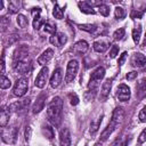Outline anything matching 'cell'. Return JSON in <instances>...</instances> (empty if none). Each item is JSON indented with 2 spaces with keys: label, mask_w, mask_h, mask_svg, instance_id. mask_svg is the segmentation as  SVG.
<instances>
[{
  "label": "cell",
  "mask_w": 146,
  "mask_h": 146,
  "mask_svg": "<svg viewBox=\"0 0 146 146\" xmlns=\"http://www.w3.org/2000/svg\"><path fill=\"white\" fill-rule=\"evenodd\" d=\"M32 16H33V27L35 30H39L42 25V19L40 17V8H34L32 10Z\"/></svg>",
  "instance_id": "obj_17"
},
{
  "label": "cell",
  "mask_w": 146,
  "mask_h": 146,
  "mask_svg": "<svg viewBox=\"0 0 146 146\" xmlns=\"http://www.w3.org/2000/svg\"><path fill=\"white\" fill-rule=\"evenodd\" d=\"M19 2L18 1H10L9 5H8V10L10 14H16L18 11V8H19Z\"/></svg>",
  "instance_id": "obj_29"
},
{
  "label": "cell",
  "mask_w": 146,
  "mask_h": 146,
  "mask_svg": "<svg viewBox=\"0 0 146 146\" xmlns=\"http://www.w3.org/2000/svg\"><path fill=\"white\" fill-rule=\"evenodd\" d=\"M59 144H60V146H70L71 145V133L67 128H63L59 131Z\"/></svg>",
  "instance_id": "obj_13"
},
{
  "label": "cell",
  "mask_w": 146,
  "mask_h": 146,
  "mask_svg": "<svg viewBox=\"0 0 146 146\" xmlns=\"http://www.w3.org/2000/svg\"><path fill=\"white\" fill-rule=\"evenodd\" d=\"M144 89H145V90H146V79H145V80H144Z\"/></svg>",
  "instance_id": "obj_46"
},
{
  "label": "cell",
  "mask_w": 146,
  "mask_h": 146,
  "mask_svg": "<svg viewBox=\"0 0 146 146\" xmlns=\"http://www.w3.org/2000/svg\"><path fill=\"white\" fill-rule=\"evenodd\" d=\"M62 80H63V72H62V68L58 67L54 71L51 78H50V86L51 88H58L62 83Z\"/></svg>",
  "instance_id": "obj_8"
},
{
  "label": "cell",
  "mask_w": 146,
  "mask_h": 146,
  "mask_svg": "<svg viewBox=\"0 0 146 146\" xmlns=\"http://www.w3.org/2000/svg\"><path fill=\"white\" fill-rule=\"evenodd\" d=\"M145 141H146V129H144L141 131V133L139 135V137H138V143L139 144H143Z\"/></svg>",
  "instance_id": "obj_40"
},
{
  "label": "cell",
  "mask_w": 146,
  "mask_h": 146,
  "mask_svg": "<svg viewBox=\"0 0 146 146\" xmlns=\"http://www.w3.org/2000/svg\"><path fill=\"white\" fill-rule=\"evenodd\" d=\"M78 5H79V8L82 13H84V14H95V10L92 9V7L90 6L89 2L82 1V2H79Z\"/></svg>",
  "instance_id": "obj_22"
},
{
  "label": "cell",
  "mask_w": 146,
  "mask_h": 146,
  "mask_svg": "<svg viewBox=\"0 0 146 146\" xmlns=\"http://www.w3.org/2000/svg\"><path fill=\"white\" fill-rule=\"evenodd\" d=\"M138 117H139L140 122H146V106H144V107L140 110Z\"/></svg>",
  "instance_id": "obj_37"
},
{
  "label": "cell",
  "mask_w": 146,
  "mask_h": 146,
  "mask_svg": "<svg viewBox=\"0 0 146 146\" xmlns=\"http://www.w3.org/2000/svg\"><path fill=\"white\" fill-rule=\"evenodd\" d=\"M52 15H54V17L57 18V19H62V18H63V16H64V10L58 6V3H55V7H54V9H52Z\"/></svg>",
  "instance_id": "obj_26"
},
{
  "label": "cell",
  "mask_w": 146,
  "mask_h": 146,
  "mask_svg": "<svg viewBox=\"0 0 146 146\" xmlns=\"http://www.w3.org/2000/svg\"><path fill=\"white\" fill-rule=\"evenodd\" d=\"M10 86H11L10 80H9L7 76L2 75V76H1V80H0V87H1V89H8Z\"/></svg>",
  "instance_id": "obj_34"
},
{
  "label": "cell",
  "mask_w": 146,
  "mask_h": 146,
  "mask_svg": "<svg viewBox=\"0 0 146 146\" xmlns=\"http://www.w3.org/2000/svg\"><path fill=\"white\" fill-rule=\"evenodd\" d=\"M42 133L48 138V139H51L54 137V130L49 125H46V127H42Z\"/></svg>",
  "instance_id": "obj_32"
},
{
  "label": "cell",
  "mask_w": 146,
  "mask_h": 146,
  "mask_svg": "<svg viewBox=\"0 0 146 146\" xmlns=\"http://www.w3.org/2000/svg\"><path fill=\"white\" fill-rule=\"evenodd\" d=\"M68 100H70L71 105H78V104H79V97H78L76 94H74V92L68 94Z\"/></svg>",
  "instance_id": "obj_36"
},
{
  "label": "cell",
  "mask_w": 146,
  "mask_h": 146,
  "mask_svg": "<svg viewBox=\"0 0 146 146\" xmlns=\"http://www.w3.org/2000/svg\"><path fill=\"white\" fill-rule=\"evenodd\" d=\"M9 23H10V19L9 18H7V17H2L1 18V27H2V31H5L7 29V26L9 25Z\"/></svg>",
  "instance_id": "obj_39"
},
{
  "label": "cell",
  "mask_w": 146,
  "mask_h": 146,
  "mask_svg": "<svg viewBox=\"0 0 146 146\" xmlns=\"http://www.w3.org/2000/svg\"><path fill=\"white\" fill-rule=\"evenodd\" d=\"M67 41V36L62 33V32H58L54 35L50 36V42L54 44V46H57V47H60V46H64Z\"/></svg>",
  "instance_id": "obj_11"
},
{
  "label": "cell",
  "mask_w": 146,
  "mask_h": 146,
  "mask_svg": "<svg viewBox=\"0 0 146 146\" xmlns=\"http://www.w3.org/2000/svg\"><path fill=\"white\" fill-rule=\"evenodd\" d=\"M78 70H79V63H78V60H75V59L70 60L68 64H67L66 74H65V81L67 83L72 82L75 79L76 73H78Z\"/></svg>",
  "instance_id": "obj_3"
},
{
  "label": "cell",
  "mask_w": 146,
  "mask_h": 146,
  "mask_svg": "<svg viewBox=\"0 0 146 146\" xmlns=\"http://www.w3.org/2000/svg\"><path fill=\"white\" fill-rule=\"evenodd\" d=\"M124 119V112L121 107H116L114 111H113V114H112V122L115 123L116 125H119Z\"/></svg>",
  "instance_id": "obj_16"
},
{
  "label": "cell",
  "mask_w": 146,
  "mask_h": 146,
  "mask_svg": "<svg viewBox=\"0 0 146 146\" xmlns=\"http://www.w3.org/2000/svg\"><path fill=\"white\" fill-rule=\"evenodd\" d=\"M15 70L19 73V74H25L29 72L30 70V64H27L26 62H16L15 64Z\"/></svg>",
  "instance_id": "obj_21"
},
{
  "label": "cell",
  "mask_w": 146,
  "mask_h": 146,
  "mask_svg": "<svg viewBox=\"0 0 146 146\" xmlns=\"http://www.w3.org/2000/svg\"><path fill=\"white\" fill-rule=\"evenodd\" d=\"M117 54H119V47L115 46V44L112 46V49H111V51H110V57H111V58H115Z\"/></svg>",
  "instance_id": "obj_38"
},
{
  "label": "cell",
  "mask_w": 146,
  "mask_h": 146,
  "mask_svg": "<svg viewBox=\"0 0 146 146\" xmlns=\"http://www.w3.org/2000/svg\"><path fill=\"white\" fill-rule=\"evenodd\" d=\"M116 127H117V125L111 121V123H108V125H107V127L104 129V131L102 132V136H100L102 141H105V140H106V139H107V138H108V137L112 135V132H113V131L116 129Z\"/></svg>",
  "instance_id": "obj_18"
},
{
  "label": "cell",
  "mask_w": 146,
  "mask_h": 146,
  "mask_svg": "<svg viewBox=\"0 0 146 146\" xmlns=\"http://www.w3.org/2000/svg\"><path fill=\"white\" fill-rule=\"evenodd\" d=\"M105 76V68L99 66L97 67L90 75V80L88 83V90L92 92H97V89L99 87V82L104 79Z\"/></svg>",
  "instance_id": "obj_2"
},
{
  "label": "cell",
  "mask_w": 146,
  "mask_h": 146,
  "mask_svg": "<svg viewBox=\"0 0 146 146\" xmlns=\"http://www.w3.org/2000/svg\"><path fill=\"white\" fill-rule=\"evenodd\" d=\"M44 31L48 33H51L54 35V34H56V25H52L50 22H48L44 24Z\"/></svg>",
  "instance_id": "obj_35"
},
{
  "label": "cell",
  "mask_w": 146,
  "mask_h": 146,
  "mask_svg": "<svg viewBox=\"0 0 146 146\" xmlns=\"http://www.w3.org/2000/svg\"><path fill=\"white\" fill-rule=\"evenodd\" d=\"M16 21H17V24H18V26H19L21 29H25V27H27V25H29L27 18H26L24 15H22V14H19V15L17 16Z\"/></svg>",
  "instance_id": "obj_27"
},
{
  "label": "cell",
  "mask_w": 146,
  "mask_h": 146,
  "mask_svg": "<svg viewBox=\"0 0 146 146\" xmlns=\"http://www.w3.org/2000/svg\"><path fill=\"white\" fill-rule=\"evenodd\" d=\"M48 76H49V70H48L47 66H43L41 68V71L39 72V74L36 75V78H35V82H34L35 87L42 89L46 86V82L48 80Z\"/></svg>",
  "instance_id": "obj_6"
},
{
  "label": "cell",
  "mask_w": 146,
  "mask_h": 146,
  "mask_svg": "<svg viewBox=\"0 0 146 146\" xmlns=\"http://www.w3.org/2000/svg\"><path fill=\"white\" fill-rule=\"evenodd\" d=\"M131 92H130V88L127 84H120L116 89V97L119 98V100L121 102H128L130 99Z\"/></svg>",
  "instance_id": "obj_7"
},
{
  "label": "cell",
  "mask_w": 146,
  "mask_h": 146,
  "mask_svg": "<svg viewBox=\"0 0 146 146\" xmlns=\"http://www.w3.org/2000/svg\"><path fill=\"white\" fill-rule=\"evenodd\" d=\"M112 88V80L107 79L105 80V82H103L102 88H100V94H99V98L102 102H105L107 99V97L110 96V91Z\"/></svg>",
  "instance_id": "obj_9"
},
{
  "label": "cell",
  "mask_w": 146,
  "mask_h": 146,
  "mask_svg": "<svg viewBox=\"0 0 146 146\" xmlns=\"http://www.w3.org/2000/svg\"><path fill=\"white\" fill-rule=\"evenodd\" d=\"M124 33H125V31H124V29L123 27H120V29H117V30H115L114 31V33H113V39L114 40H121L123 36H124Z\"/></svg>",
  "instance_id": "obj_31"
},
{
  "label": "cell",
  "mask_w": 146,
  "mask_h": 146,
  "mask_svg": "<svg viewBox=\"0 0 146 146\" xmlns=\"http://www.w3.org/2000/svg\"><path fill=\"white\" fill-rule=\"evenodd\" d=\"M125 58H127V52L124 51V52H122V55L120 56V58H119V60H117V64H119L120 66H122L123 63H124V60H125Z\"/></svg>",
  "instance_id": "obj_41"
},
{
  "label": "cell",
  "mask_w": 146,
  "mask_h": 146,
  "mask_svg": "<svg viewBox=\"0 0 146 146\" xmlns=\"http://www.w3.org/2000/svg\"><path fill=\"white\" fill-rule=\"evenodd\" d=\"M1 75H5V58H3V56L1 59Z\"/></svg>",
  "instance_id": "obj_44"
},
{
  "label": "cell",
  "mask_w": 146,
  "mask_h": 146,
  "mask_svg": "<svg viewBox=\"0 0 146 146\" xmlns=\"http://www.w3.org/2000/svg\"><path fill=\"white\" fill-rule=\"evenodd\" d=\"M94 146H102V143H97V144H95Z\"/></svg>",
  "instance_id": "obj_47"
},
{
  "label": "cell",
  "mask_w": 146,
  "mask_h": 146,
  "mask_svg": "<svg viewBox=\"0 0 146 146\" xmlns=\"http://www.w3.org/2000/svg\"><path fill=\"white\" fill-rule=\"evenodd\" d=\"M112 146H124V143H123L122 139H116V140L112 144Z\"/></svg>",
  "instance_id": "obj_43"
},
{
  "label": "cell",
  "mask_w": 146,
  "mask_h": 146,
  "mask_svg": "<svg viewBox=\"0 0 146 146\" xmlns=\"http://www.w3.org/2000/svg\"><path fill=\"white\" fill-rule=\"evenodd\" d=\"M30 104V99H23V100H18L16 103H13L11 105L8 106V111L9 112H17V111H22L24 108H26Z\"/></svg>",
  "instance_id": "obj_14"
},
{
  "label": "cell",
  "mask_w": 146,
  "mask_h": 146,
  "mask_svg": "<svg viewBox=\"0 0 146 146\" xmlns=\"http://www.w3.org/2000/svg\"><path fill=\"white\" fill-rule=\"evenodd\" d=\"M1 136H2V140L6 144H14L16 141V137H17V129L15 127L2 128Z\"/></svg>",
  "instance_id": "obj_5"
},
{
  "label": "cell",
  "mask_w": 146,
  "mask_h": 146,
  "mask_svg": "<svg viewBox=\"0 0 146 146\" xmlns=\"http://www.w3.org/2000/svg\"><path fill=\"white\" fill-rule=\"evenodd\" d=\"M94 49L97 52H105L108 49V42L104 40H98L94 42Z\"/></svg>",
  "instance_id": "obj_19"
},
{
  "label": "cell",
  "mask_w": 146,
  "mask_h": 146,
  "mask_svg": "<svg viewBox=\"0 0 146 146\" xmlns=\"http://www.w3.org/2000/svg\"><path fill=\"white\" fill-rule=\"evenodd\" d=\"M9 111L8 110H5V108H2L1 110V116H0V124H1V127L2 128H5L6 127V124H7V122H8V120H9Z\"/></svg>",
  "instance_id": "obj_24"
},
{
  "label": "cell",
  "mask_w": 146,
  "mask_h": 146,
  "mask_svg": "<svg viewBox=\"0 0 146 146\" xmlns=\"http://www.w3.org/2000/svg\"><path fill=\"white\" fill-rule=\"evenodd\" d=\"M27 88H29V81L26 78H21L16 81L15 86H14V95L17 96V97H23L26 91H27Z\"/></svg>",
  "instance_id": "obj_4"
},
{
  "label": "cell",
  "mask_w": 146,
  "mask_h": 146,
  "mask_svg": "<svg viewBox=\"0 0 146 146\" xmlns=\"http://www.w3.org/2000/svg\"><path fill=\"white\" fill-rule=\"evenodd\" d=\"M144 47H146V34H145V38H144V42H143Z\"/></svg>",
  "instance_id": "obj_45"
},
{
  "label": "cell",
  "mask_w": 146,
  "mask_h": 146,
  "mask_svg": "<svg viewBox=\"0 0 146 146\" xmlns=\"http://www.w3.org/2000/svg\"><path fill=\"white\" fill-rule=\"evenodd\" d=\"M140 35H141V26L138 25V26H136V27L132 30V39H133V42H135L136 44L139 43Z\"/></svg>",
  "instance_id": "obj_25"
},
{
  "label": "cell",
  "mask_w": 146,
  "mask_h": 146,
  "mask_svg": "<svg viewBox=\"0 0 146 146\" xmlns=\"http://www.w3.org/2000/svg\"><path fill=\"white\" fill-rule=\"evenodd\" d=\"M44 99H46V96H44V95H41V96L38 98V100L35 102V104L33 105V108H32V112H33L34 114H36V113L41 112V110H43Z\"/></svg>",
  "instance_id": "obj_20"
},
{
  "label": "cell",
  "mask_w": 146,
  "mask_h": 146,
  "mask_svg": "<svg viewBox=\"0 0 146 146\" xmlns=\"http://www.w3.org/2000/svg\"><path fill=\"white\" fill-rule=\"evenodd\" d=\"M79 29L83 30V31H87L89 33H94L97 30V26L95 24H81V25H79Z\"/></svg>",
  "instance_id": "obj_28"
},
{
  "label": "cell",
  "mask_w": 146,
  "mask_h": 146,
  "mask_svg": "<svg viewBox=\"0 0 146 146\" xmlns=\"http://www.w3.org/2000/svg\"><path fill=\"white\" fill-rule=\"evenodd\" d=\"M88 48H89V47H88L87 41H84V40H80V41H78L76 43H74V46L72 47V50H73L75 54L83 55V54L87 52Z\"/></svg>",
  "instance_id": "obj_15"
},
{
  "label": "cell",
  "mask_w": 146,
  "mask_h": 146,
  "mask_svg": "<svg viewBox=\"0 0 146 146\" xmlns=\"http://www.w3.org/2000/svg\"><path fill=\"white\" fill-rule=\"evenodd\" d=\"M62 113H63V100L59 97L52 98L47 107L48 120L54 125H58L62 119Z\"/></svg>",
  "instance_id": "obj_1"
},
{
  "label": "cell",
  "mask_w": 146,
  "mask_h": 146,
  "mask_svg": "<svg viewBox=\"0 0 146 146\" xmlns=\"http://www.w3.org/2000/svg\"><path fill=\"white\" fill-rule=\"evenodd\" d=\"M114 16L116 19H123L125 17V10L122 7H116L114 10Z\"/></svg>",
  "instance_id": "obj_30"
},
{
  "label": "cell",
  "mask_w": 146,
  "mask_h": 146,
  "mask_svg": "<svg viewBox=\"0 0 146 146\" xmlns=\"http://www.w3.org/2000/svg\"><path fill=\"white\" fill-rule=\"evenodd\" d=\"M125 78H127L128 81H131V80H133V79L137 78V72H129V73L125 75Z\"/></svg>",
  "instance_id": "obj_42"
},
{
  "label": "cell",
  "mask_w": 146,
  "mask_h": 146,
  "mask_svg": "<svg viewBox=\"0 0 146 146\" xmlns=\"http://www.w3.org/2000/svg\"><path fill=\"white\" fill-rule=\"evenodd\" d=\"M130 63H131V66L133 67H143L146 64V57L140 52H136L132 55Z\"/></svg>",
  "instance_id": "obj_10"
},
{
  "label": "cell",
  "mask_w": 146,
  "mask_h": 146,
  "mask_svg": "<svg viewBox=\"0 0 146 146\" xmlns=\"http://www.w3.org/2000/svg\"><path fill=\"white\" fill-rule=\"evenodd\" d=\"M102 117L103 116H99V117H97V120H95V121L91 122V125H90V133H91V136H95L96 132L98 131L99 125L102 123Z\"/></svg>",
  "instance_id": "obj_23"
},
{
  "label": "cell",
  "mask_w": 146,
  "mask_h": 146,
  "mask_svg": "<svg viewBox=\"0 0 146 146\" xmlns=\"http://www.w3.org/2000/svg\"><path fill=\"white\" fill-rule=\"evenodd\" d=\"M52 57H54V50H52L51 48H48V49H46V50L39 56L38 63H39L40 65L44 66L46 64H48V63L50 62V59H51Z\"/></svg>",
  "instance_id": "obj_12"
},
{
  "label": "cell",
  "mask_w": 146,
  "mask_h": 146,
  "mask_svg": "<svg viewBox=\"0 0 146 146\" xmlns=\"http://www.w3.org/2000/svg\"><path fill=\"white\" fill-rule=\"evenodd\" d=\"M98 11H99V14L100 15H103V16H108L110 15V7L107 6V5H104V3H102V5H99L98 6Z\"/></svg>",
  "instance_id": "obj_33"
}]
</instances>
